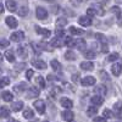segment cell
<instances>
[{
    "instance_id": "obj_1",
    "label": "cell",
    "mask_w": 122,
    "mask_h": 122,
    "mask_svg": "<svg viewBox=\"0 0 122 122\" xmlns=\"http://www.w3.org/2000/svg\"><path fill=\"white\" fill-rule=\"evenodd\" d=\"M34 107H36V110L38 111V114H40V115H43L44 112H45V103L43 100H36L34 101Z\"/></svg>"
},
{
    "instance_id": "obj_2",
    "label": "cell",
    "mask_w": 122,
    "mask_h": 122,
    "mask_svg": "<svg viewBox=\"0 0 122 122\" xmlns=\"http://www.w3.org/2000/svg\"><path fill=\"white\" fill-rule=\"evenodd\" d=\"M23 38H25V33L22 32V30L15 32V33H12L11 36H10V39H11L12 42H15V43H20V42H22Z\"/></svg>"
},
{
    "instance_id": "obj_3",
    "label": "cell",
    "mask_w": 122,
    "mask_h": 122,
    "mask_svg": "<svg viewBox=\"0 0 122 122\" xmlns=\"http://www.w3.org/2000/svg\"><path fill=\"white\" fill-rule=\"evenodd\" d=\"M36 15H37V18L38 20H45L48 17V11H46L44 7H37Z\"/></svg>"
},
{
    "instance_id": "obj_4",
    "label": "cell",
    "mask_w": 122,
    "mask_h": 122,
    "mask_svg": "<svg viewBox=\"0 0 122 122\" xmlns=\"http://www.w3.org/2000/svg\"><path fill=\"white\" fill-rule=\"evenodd\" d=\"M78 23L82 27H89L92 25V18L89 16H81L78 18Z\"/></svg>"
},
{
    "instance_id": "obj_5",
    "label": "cell",
    "mask_w": 122,
    "mask_h": 122,
    "mask_svg": "<svg viewBox=\"0 0 122 122\" xmlns=\"http://www.w3.org/2000/svg\"><path fill=\"white\" fill-rule=\"evenodd\" d=\"M81 84L84 86V87L94 86V84H95V78L92 77V76H87V77H84L82 81H81Z\"/></svg>"
},
{
    "instance_id": "obj_6",
    "label": "cell",
    "mask_w": 122,
    "mask_h": 122,
    "mask_svg": "<svg viewBox=\"0 0 122 122\" xmlns=\"http://www.w3.org/2000/svg\"><path fill=\"white\" fill-rule=\"evenodd\" d=\"M60 104H61V106H64L65 109H72V106H73L72 100L68 99V98H65V97L60 99Z\"/></svg>"
},
{
    "instance_id": "obj_7",
    "label": "cell",
    "mask_w": 122,
    "mask_h": 122,
    "mask_svg": "<svg viewBox=\"0 0 122 122\" xmlns=\"http://www.w3.org/2000/svg\"><path fill=\"white\" fill-rule=\"evenodd\" d=\"M5 22H6V25H7L10 28H17V26H18L17 20H16L15 17H12V16H9V17H6Z\"/></svg>"
},
{
    "instance_id": "obj_8",
    "label": "cell",
    "mask_w": 122,
    "mask_h": 122,
    "mask_svg": "<svg viewBox=\"0 0 122 122\" xmlns=\"http://www.w3.org/2000/svg\"><path fill=\"white\" fill-rule=\"evenodd\" d=\"M75 46H76L78 50H81V51H84V50H86V46H87L86 40L82 39V38H79V39L75 40Z\"/></svg>"
},
{
    "instance_id": "obj_9",
    "label": "cell",
    "mask_w": 122,
    "mask_h": 122,
    "mask_svg": "<svg viewBox=\"0 0 122 122\" xmlns=\"http://www.w3.org/2000/svg\"><path fill=\"white\" fill-rule=\"evenodd\" d=\"M111 72H112L114 76H120L121 72H122V62L114 64L112 67H111Z\"/></svg>"
},
{
    "instance_id": "obj_10",
    "label": "cell",
    "mask_w": 122,
    "mask_h": 122,
    "mask_svg": "<svg viewBox=\"0 0 122 122\" xmlns=\"http://www.w3.org/2000/svg\"><path fill=\"white\" fill-rule=\"evenodd\" d=\"M90 103L93 104V105H95V106H98V105H101V104L104 103V99H103V97H101V95L97 94V95L90 98Z\"/></svg>"
},
{
    "instance_id": "obj_11",
    "label": "cell",
    "mask_w": 122,
    "mask_h": 122,
    "mask_svg": "<svg viewBox=\"0 0 122 122\" xmlns=\"http://www.w3.org/2000/svg\"><path fill=\"white\" fill-rule=\"evenodd\" d=\"M39 95V89L36 88V87H32L28 89V93H27V98L30 99V98H37Z\"/></svg>"
},
{
    "instance_id": "obj_12",
    "label": "cell",
    "mask_w": 122,
    "mask_h": 122,
    "mask_svg": "<svg viewBox=\"0 0 122 122\" xmlns=\"http://www.w3.org/2000/svg\"><path fill=\"white\" fill-rule=\"evenodd\" d=\"M32 65L36 68H38V70H45L46 68V64L44 62V61H42V60H34V61H32Z\"/></svg>"
},
{
    "instance_id": "obj_13",
    "label": "cell",
    "mask_w": 122,
    "mask_h": 122,
    "mask_svg": "<svg viewBox=\"0 0 122 122\" xmlns=\"http://www.w3.org/2000/svg\"><path fill=\"white\" fill-rule=\"evenodd\" d=\"M61 116H62V118H64L65 121H72V120H73V112H72L70 109L65 110L64 112L61 114Z\"/></svg>"
},
{
    "instance_id": "obj_14",
    "label": "cell",
    "mask_w": 122,
    "mask_h": 122,
    "mask_svg": "<svg viewBox=\"0 0 122 122\" xmlns=\"http://www.w3.org/2000/svg\"><path fill=\"white\" fill-rule=\"evenodd\" d=\"M81 68L84 71H92L94 68V64L90 61H83V62H81Z\"/></svg>"
},
{
    "instance_id": "obj_15",
    "label": "cell",
    "mask_w": 122,
    "mask_h": 122,
    "mask_svg": "<svg viewBox=\"0 0 122 122\" xmlns=\"http://www.w3.org/2000/svg\"><path fill=\"white\" fill-rule=\"evenodd\" d=\"M68 30H70V33L72 34V36H82V34H84V30H83V29L77 28V27H75V26H71Z\"/></svg>"
},
{
    "instance_id": "obj_16",
    "label": "cell",
    "mask_w": 122,
    "mask_h": 122,
    "mask_svg": "<svg viewBox=\"0 0 122 122\" xmlns=\"http://www.w3.org/2000/svg\"><path fill=\"white\" fill-rule=\"evenodd\" d=\"M36 30H37V33L42 34L43 37H50V36H51V32H50L49 29H45V28H40L39 26H36Z\"/></svg>"
},
{
    "instance_id": "obj_17",
    "label": "cell",
    "mask_w": 122,
    "mask_h": 122,
    "mask_svg": "<svg viewBox=\"0 0 122 122\" xmlns=\"http://www.w3.org/2000/svg\"><path fill=\"white\" fill-rule=\"evenodd\" d=\"M6 7H7V10L9 11H16L17 10V4H16V1L15 0H7L6 1Z\"/></svg>"
},
{
    "instance_id": "obj_18",
    "label": "cell",
    "mask_w": 122,
    "mask_h": 122,
    "mask_svg": "<svg viewBox=\"0 0 122 122\" xmlns=\"http://www.w3.org/2000/svg\"><path fill=\"white\" fill-rule=\"evenodd\" d=\"M1 98H3V100H4V101H12L14 95H12L11 92H9V90H4L3 93H1Z\"/></svg>"
},
{
    "instance_id": "obj_19",
    "label": "cell",
    "mask_w": 122,
    "mask_h": 122,
    "mask_svg": "<svg viewBox=\"0 0 122 122\" xmlns=\"http://www.w3.org/2000/svg\"><path fill=\"white\" fill-rule=\"evenodd\" d=\"M23 101H15V103H12L11 105V109L12 111H15V112H17V111H21L22 107H23Z\"/></svg>"
},
{
    "instance_id": "obj_20",
    "label": "cell",
    "mask_w": 122,
    "mask_h": 122,
    "mask_svg": "<svg viewBox=\"0 0 122 122\" xmlns=\"http://www.w3.org/2000/svg\"><path fill=\"white\" fill-rule=\"evenodd\" d=\"M26 89H27V83H20V84H17V86L14 87V92H15V93H17V94L22 93V92L26 90Z\"/></svg>"
},
{
    "instance_id": "obj_21",
    "label": "cell",
    "mask_w": 122,
    "mask_h": 122,
    "mask_svg": "<svg viewBox=\"0 0 122 122\" xmlns=\"http://www.w3.org/2000/svg\"><path fill=\"white\" fill-rule=\"evenodd\" d=\"M94 90H95V93H97V94H99V95H101V97H103V95H105V94H106V87H105L104 84H100V86H97Z\"/></svg>"
},
{
    "instance_id": "obj_22",
    "label": "cell",
    "mask_w": 122,
    "mask_h": 122,
    "mask_svg": "<svg viewBox=\"0 0 122 122\" xmlns=\"http://www.w3.org/2000/svg\"><path fill=\"white\" fill-rule=\"evenodd\" d=\"M61 44H62V42H61V38L60 37H54L51 39V42H50V45L55 46V48H61Z\"/></svg>"
},
{
    "instance_id": "obj_23",
    "label": "cell",
    "mask_w": 122,
    "mask_h": 122,
    "mask_svg": "<svg viewBox=\"0 0 122 122\" xmlns=\"http://www.w3.org/2000/svg\"><path fill=\"white\" fill-rule=\"evenodd\" d=\"M97 114H98V107H97L95 105H92V106H89V107L87 109V115H88L89 117L94 116V115H97Z\"/></svg>"
},
{
    "instance_id": "obj_24",
    "label": "cell",
    "mask_w": 122,
    "mask_h": 122,
    "mask_svg": "<svg viewBox=\"0 0 122 122\" xmlns=\"http://www.w3.org/2000/svg\"><path fill=\"white\" fill-rule=\"evenodd\" d=\"M4 56H5V59L9 61V62H14L15 61V55H14V53L11 51V50H6Z\"/></svg>"
},
{
    "instance_id": "obj_25",
    "label": "cell",
    "mask_w": 122,
    "mask_h": 122,
    "mask_svg": "<svg viewBox=\"0 0 122 122\" xmlns=\"http://www.w3.org/2000/svg\"><path fill=\"white\" fill-rule=\"evenodd\" d=\"M23 117L27 118V120H32L34 117V112L32 111V109H26L23 111Z\"/></svg>"
},
{
    "instance_id": "obj_26",
    "label": "cell",
    "mask_w": 122,
    "mask_h": 122,
    "mask_svg": "<svg viewBox=\"0 0 122 122\" xmlns=\"http://www.w3.org/2000/svg\"><path fill=\"white\" fill-rule=\"evenodd\" d=\"M36 83L39 86V88H42V89L45 88V81H44V78L42 76H37L36 77Z\"/></svg>"
},
{
    "instance_id": "obj_27",
    "label": "cell",
    "mask_w": 122,
    "mask_h": 122,
    "mask_svg": "<svg viewBox=\"0 0 122 122\" xmlns=\"http://www.w3.org/2000/svg\"><path fill=\"white\" fill-rule=\"evenodd\" d=\"M65 59L66 60H76L77 59V56H76V54L72 51V50H67V51L65 53Z\"/></svg>"
},
{
    "instance_id": "obj_28",
    "label": "cell",
    "mask_w": 122,
    "mask_h": 122,
    "mask_svg": "<svg viewBox=\"0 0 122 122\" xmlns=\"http://www.w3.org/2000/svg\"><path fill=\"white\" fill-rule=\"evenodd\" d=\"M10 116V111L6 107H0V118H7Z\"/></svg>"
},
{
    "instance_id": "obj_29",
    "label": "cell",
    "mask_w": 122,
    "mask_h": 122,
    "mask_svg": "<svg viewBox=\"0 0 122 122\" xmlns=\"http://www.w3.org/2000/svg\"><path fill=\"white\" fill-rule=\"evenodd\" d=\"M17 14H18V16H20V17H26V16L28 15V7L22 6V7L17 11Z\"/></svg>"
},
{
    "instance_id": "obj_30",
    "label": "cell",
    "mask_w": 122,
    "mask_h": 122,
    "mask_svg": "<svg viewBox=\"0 0 122 122\" xmlns=\"http://www.w3.org/2000/svg\"><path fill=\"white\" fill-rule=\"evenodd\" d=\"M50 66H51V68L54 70V71H59V70H61V65H60V62L57 60H51V62H50Z\"/></svg>"
},
{
    "instance_id": "obj_31",
    "label": "cell",
    "mask_w": 122,
    "mask_h": 122,
    "mask_svg": "<svg viewBox=\"0 0 122 122\" xmlns=\"http://www.w3.org/2000/svg\"><path fill=\"white\" fill-rule=\"evenodd\" d=\"M17 54L21 57H27V50L25 46H18L17 48Z\"/></svg>"
},
{
    "instance_id": "obj_32",
    "label": "cell",
    "mask_w": 122,
    "mask_h": 122,
    "mask_svg": "<svg viewBox=\"0 0 122 122\" xmlns=\"http://www.w3.org/2000/svg\"><path fill=\"white\" fill-rule=\"evenodd\" d=\"M9 84H10V79L7 77H3L1 79H0V89H3L4 87H6Z\"/></svg>"
},
{
    "instance_id": "obj_33",
    "label": "cell",
    "mask_w": 122,
    "mask_h": 122,
    "mask_svg": "<svg viewBox=\"0 0 122 122\" xmlns=\"http://www.w3.org/2000/svg\"><path fill=\"white\" fill-rule=\"evenodd\" d=\"M121 110H122V104L120 103V101H117V103L114 105V112L116 115H120L121 114Z\"/></svg>"
},
{
    "instance_id": "obj_34",
    "label": "cell",
    "mask_w": 122,
    "mask_h": 122,
    "mask_svg": "<svg viewBox=\"0 0 122 122\" xmlns=\"http://www.w3.org/2000/svg\"><path fill=\"white\" fill-rule=\"evenodd\" d=\"M65 44L67 45V46H75V39L72 38V37H66L65 38Z\"/></svg>"
},
{
    "instance_id": "obj_35",
    "label": "cell",
    "mask_w": 122,
    "mask_h": 122,
    "mask_svg": "<svg viewBox=\"0 0 122 122\" xmlns=\"http://www.w3.org/2000/svg\"><path fill=\"white\" fill-rule=\"evenodd\" d=\"M95 38L99 40L100 43H107V38L104 34H101V33H97L95 34Z\"/></svg>"
},
{
    "instance_id": "obj_36",
    "label": "cell",
    "mask_w": 122,
    "mask_h": 122,
    "mask_svg": "<svg viewBox=\"0 0 122 122\" xmlns=\"http://www.w3.org/2000/svg\"><path fill=\"white\" fill-rule=\"evenodd\" d=\"M67 25V20L64 18V17H61V18H57V21H56V26L57 27H64Z\"/></svg>"
},
{
    "instance_id": "obj_37",
    "label": "cell",
    "mask_w": 122,
    "mask_h": 122,
    "mask_svg": "<svg viewBox=\"0 0 122 122\" xmlns=\"http://www.w3.org/2000/svg\"><path fill=\"white\" fill-rule=\"evenodd\" d=\"M112 115H114V112H112V111H110L109 109H105L103 111V116L105 118H111V117H112Z\"/></svg>"
},
{
    "instance_id": "obj_38",
    "label": "cell",
    "mask_w": 122,
    "mask_h": 122,
    "mask_svg": "<svg viewBox=\"0 0 122 122\" xmlns=\"http://www.w3.org/2000/svg\"><path fill=\"white\" fill-rule=\"evenodd\" d=\"M84 56L87 57V59H95V53L93 51V50H88V51H86L84 53Z\"/></svg>"
},
{
    "instance_id": "obj_39",
    "label": "cell",
    "mask_w": 122,
    "mask_h": 122,
    "mask_svg": "<svg viewBox=\"0 0 122 122\" xmlns=\"http://www.w3.org/2000/svg\"><path fill=\"white\" fill-rule=\"evenodd\" d=\"M55 34H56V37H64L65 36V30L61 28V27H57L56 29H55Z\"/></svg>"
},
{
    "instance_id": "obj_40",
    "label": "cell",
    "mask_w": 122,
    "mask_h": 122,
    "mask_svg": "<svg viewBox=\"0 0 122 122\" xmlns=\"http://www.w3.org/2000/svg\"><path fill=\"white\" fill-rule=\"evenodd\" d=\"M118 59V54L117 53H112V54H110L109 55V57H107V60L110 61V62H112V61H115V60H117Z\"/></svg>"
},
{
    "instance_id": "obj_41",
    "label": "cell",
    "mask_w": 122,
    "mask_h": 122,
    "mask_svg": "<svg viewBox=\"0 0 122 122\" xmlns=\"http://www.w3.org/2000/svg\"><path fill=\"white\" fill-rule=\"evenodd\" d=\"M99 75H100V78L103 79V81H109V79H110V77L107 76V73L105 72V71H100Z\"/></svg>"
},
{
    "instance_id": "obj_42",
    "label": "cell",
    "mask_w": 122,
    "mask_h": 122,
    "mask_svg": "<svg viewBox=\"0 0 122 122\" xmlns=\"http://www.w3.org/2000/svg\"><path fill=\"white\" fill-rule=\"evenodd\" d=\"M6 46H9V40L5 38H1L0 39V48H6Z\"/></svg>"
},
{
    "instance_id": "obj_43",
    "label": "cell",
    "mask_w": 122,
    "mask_h": 122,
    "mask_svg": "<svg viewBox=\"0 0 122 122\" xmlns=\"http://www.w3.org/2000/svg\"><path fill=\"white\" fill-rule=\"evenodd\" d=\"M95 14H97V11H95V9H94V7H90V9H88V10H87V15H88L89 17L95 16Z\"/></svg>"
},
{
    "instance_id": "obj_44",
    "label": "cell",
    "mask_w": 122,
    "mask_h": 122,
    "mask_svg": "<svg viewBox=\"0 0 122 122\" xmlns=\"http://www.w3.org/2000/svg\"><path fill=\"white\" fill-rule=\"evenodd\" d=\"M33 76H34V71H33V70H27V72H26V77H27V79L30 81Z\"/></svg>"
},
{
    "instance_id": "obj_45",
    "label": "cell",
    "mask_w": 122,
    "mask_h": 122,
    "mask_svg": "<svg viewBox=\"0 0 122 122\" xmlns=\"http://www.w3.org/2000/svg\"><path fill=\"white\" fill-rule=\"evenodd\" d=\"M50 93H51V94H57V93H61V88H59L57 86H54L51 89H50Z\"/></svg>"
},
{
    "instance_id": "obj_46",
    "label": "cell",
    "mask_w": 122,
    "mask_h": 122,
    "mask_svg": "<svg viewBox=\"0 0 122 122\" xmlns=\"http://www.w3.org/2000/svg\"><path fill=\"white\" fill-rule=\"evenodd\" d=\"M111 12L116 14V16H117V17H120V16H121V10H120V7H117V6H114L112 9H111Z\"/></svg>"
},
{
    "instance_id": "obj_47",
    "label": "cell",
    "mask_w": 122,
    "mask_h": 122,
    "mask_svg": "<svg viewBox=\"0 0 122 122\" xmlns=\"http://www.w3.org/2000/svg\"><path fill=\"white\" fill-rule=\"evenodd\" d=\"M101 51H103V53H107L109 51L107 43H101Z\"/></svg>"
},
{
    "instance_id": "obj_48",
    "label": "cell",
    "mask_w": 122,
    "mask_h": 122,
    "mask_svg": "<svg viewBox=\"0 0 122 122\" xmlns=\"http://www.w3.org/2000/svg\"><path fill=\"white\" fill-rule=\"evenodd\" d=\"M25 66H26V64H17V65H16V70H18V71H20V70H23Z\"/></svg>"
},
{
    "instance_id": "obj_49",
    "label": "cell",
    "mask_w": 122,
    "mask_h": 122,
    "mask_svg": "<svg viewBox=\"0 0 122 122\" xmlns=\"http://www.w3.org/2000/svg\"><path fill=\"white\" fill-rule=\"evenodd\" d=\"M105 120H106V118H105L104 116H103V117H94V121H95V122H104Z\"/></svg>"
},
{
    "instance_id": "obj_50",
    "label": "cell",
    "mask_w": 122,
    "mask_h": 122,
    "mask_svg": "<svg viewBox=\"0 0 122 122\" xmlns=\"http://www.w3.org/2000/svg\"><path fill=\"white\" fill-rule=\"evenodd\" d=\"M117 18H118V21H117V23H118V26H120V27H122V17L120 16V17H117Z\"/></svg>"
},
{
    "instance_id": "obj_51",
    "label": "cell",
    "mask_w": 122,
    "mask_h": 122,
    "mask_svg": "<svg viewBox=\"0 0 122 122\" xmlns=\"http://www.w3.org/2000/svg\"><path fill=\"white\" fill-rule=\"evenodd\" d=\"M48 79L50 81V82H51V81H54V79H55V77H54V76H51V75H49V76H48Z\"/></svg>"
},
{
    "instance_id": "obj_52",
    "label": "cell",
    "mask_w": 122,
    "mask_h": 122,
    "mask_svg": "<svg viewBox=\"0 0 122 122\" xmlns=\"http://www.w3.org/2000/svg\"><path fill=\"white\" fill-rule=\"evenodd\" d=\"M4 12V6H3V4L0 3V14H3Z\"/></svg>"
},
{
    "instance_id": "obj_53",
    "label": "cell",
    "mask_w": 122,
    "mask_h": 122,
    "mask_svg": "<svg viewBox=\"0 0 122 122\" xmlns=\"http://www.w3.org/2000/svg\"><path fill=\"white\" fill-rule=\"evenodd\" d=\"M72 78H73V81H77V79H78V73H76V75H75Z\"/></svg>"
},
{
    "instance_id": "obj_54",
    "label": "cell",
    "mask_w": 122,
    "mask_h": 122,
    "mask_svg": "<svg viewBox=\"0 0 122 122\" xmlns=\"http://www.w3.org/2000/svg\"><path fill=\"white\" fill-rule=\"evenodd\" d=\"M0 61H3V55L0 54Z\"/></svg>"
},
{
    "instance_id": "obj_55",
    "label": "cell",
    "mask_w": 122,
    "mask_h": 122,
    "mask_svg": "<svg viewBox=\"0 0 122 122\" xmlns=\"http://www.w3.org/2000/svg\"><path fill=\"white\" fill-rule=\"evenodd\" d=\"M45 1H54V0H45Z\"/></svg>"
},
{
    "instance_id": "obj_56",
    "label": "cell",
    "mask_w": 122,
    "mask_h": 122,
    "mask_svg": "<svg viewBox=\"0 0 122 122\" xmlns=\"http://www.w3.org/2000/svg\"><path fill=\"white\" fill-rule=\"evenodd\" d=\"M0 73H1V70H0Z\"/></svg>"
}]
</instances>
